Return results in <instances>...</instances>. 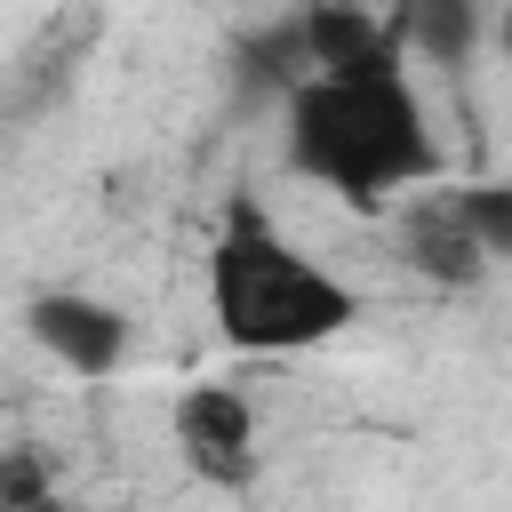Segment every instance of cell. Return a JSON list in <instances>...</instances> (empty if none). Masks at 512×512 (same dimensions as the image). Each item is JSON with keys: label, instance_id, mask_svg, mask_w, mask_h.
Returning a JSON list of instances; mask_svg holds the SVG:
<instances>
[{"label": "cell", "instance_id": "cell-1", "mask_svg": "<svg viewBox=\"0 0 512 512\" xmlns=\"http://www.w3.org/2000/svg\"><path fill=\"white\" fill-rule=\"evenodd\" d=\"M288 168L352 208H384L416 184H440V136L408 80V64L368 72H304L280 96Z\"/></svg>", "mask_w": 512, "mask_h": 512}, {"label": "cell", "instance_id": "cell-2", "mask_svg": "<svg viewBox=\"0 0 512 512\" xmlns=\"http://www.w3.org/2000/svg\"><path fill=\"white\" fill-rule=\"evenodd\" d=\"M208 312H216L232 352L288 360V352H312V344L344 336L360 320V288L336 264H320L304 240H288L240 192L224 208L216 240H208Z\"/></svg>", "mask_w": 512, "mask_h": 512}, {"label": "cell", "instance_id": "cell-3", "mask_svg": "<svg viewBox=\"0 0 512 512\" xmlns=\"http://www.w3.org/2000/svg\"><path fill=\"white\" fill-rule=\"evenodd\" d=\"M24 336L56 360V368H72V376H88V384H104V376H120L128 368V312L112 304V296H96V288H40L32 304H24Z\"/></svg>", "mask_w": 512, "mask_h": 512}, {"label": "cell", "instance_id": "cell-4", "mask_svg": "<svg viewBox=\"0 0 512 512\" xmlns=\"http://www.w3.org/2000/svg\"><path fill=\"white\" fill-rule=\"evenodd\" d=\"M168 432H176L184 464L216 488H240L256 472V400L240 384H184L168 408Z\"/></svg>", "mask_w": 512, "mask_h": 512}, {"label": "cell", "instance_id": "cell-5", "mask_svg": "<svg viewBox=\"0 0 512 512\" xmlns=\"http://www.w3.org/2000/svg\"><path fill=\"white\" fill-rule=\"evenodd\" d=\"M400 264H408L416 280H432V288H480V280L496 272V256L472 240V224L456 216L448 192H424V200L400 216Z\"/></svg>", "mask_w": 512, "mask_h": 512}, {"label": "cell", "instance_id": "cell-6", "mask_svg": "<svg viewBox=\"0 0 512 512\" xmlns=\"http://www.w3.org/2000/svg\"><path fill=\"white\" fill-rule=\"evenodd\" d=\"M296 32H304V64L312 72H368V64H408L384 8L368 0H304L296 8Z\"/></svg>", "mask_w": 512, "mask_h": 512}, {"label": "cell", "instance_id": "cell-7", "mask_svg": "<svg viewBox=\"0 0 512 512\" xmlns=\"http://www.w3.org/2000/svg\"><path fill=\"white\" fill-rule=\"evenodd\" d=\"M384 24L400 40V56L472 64L480 40H488V0H384Z\"/></svg>", "mask_w": 512, "mask_h": 512}, {"label": "cell", "instance_id": "cell-8", "mask_svg": "<svg viewBox=\"0 0 512 512\" xmlns=\"http://www.w3.org/2000/svg\"><path fill=\"white\" fill-rule=\"evenodd\" d=\"M448 200H456V216L472 224V240H480V248L504 264V256H512V176H480V184H456Z\"/></svg>", "mask_w": 512, "mask_h": 512}, {"label": "cell", "instance_id": "cell-9", "mask_svg": "<svg viewBox=\"0 0 512 512\" xmlns=\"http://www.w3.org/2000/svg\"><path fill=\"white\" fill-rule=\"evenodd\" d=\"M240 56H248V80H256V88H272V96H288V88L312 72V64H304V32H296V16L264 24V32L240 48Z\"/></svg>", "mask_w": 512, "mask_h": 512}, {"label": "cell", "instance_id": "cell-10", "mask_svg": "<svg viewBox=\"0 0 512 512\" xmlns=\"http://www.w3.org/2000/svg\"><path fill=\"white\" fill-rule=\"evenodd\" d=\"M56 496V472L40 448H0V512H32Z\"/></svg>", "mask_w": 512, "mask_h": 512}, {"label": "cell", "instance_id": "cell-11", "mask_svg": "<svg viewBox=\"0 0 512 512\" xmlns=\"http://www.w3.org/2000/svg\"><path fill=\"white\" fill-rule=\"evenodd\" d=\"M496 48H504V56H512V8H504V16H496Z\"/></svg>", "mask_w": 512, "mask_h": 512}]
</instances>
